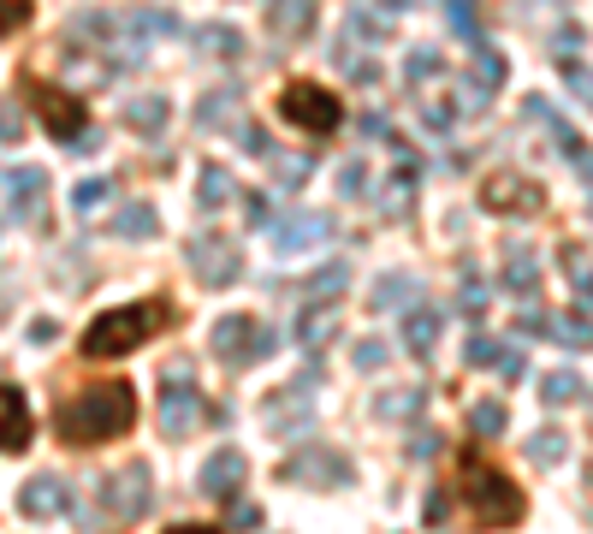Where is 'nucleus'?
<instances>
[{"instance_id":"0eeeda50","label":"nucleus","mask_w":593,"mask_h":534,"mask_svg":"<svg viewBox=\"0 0 593 534\" xmlns=\"http://www.w3.org/2000/svg\"><path fill=\"white\" fill-rule=\"evenodd\" d=\"M24 95H31V107L42 113V125H48V137H60V143H71L78 149L83 137V125H90V113H83V101L71 95V90H60V83H42V78H31L24 83Z\"/></svg>"},{"instance_id":"473e14b6","label":"nucleus","mask_w":593,"mask_h":534,"mask_svg":"<svg viewBox=\"0 0 593 534\" xmlns=\"http://www.w3.org/2000/svg\"><path fill=\"white\" fill-rule=\"evenodd\" d=\"M504 285H511L516 297H534V285H540V268H534V255H528V250H523V255L511 250V268H504Z\"/></svg>"},{"instance_id":"dca6fc26","label":"nucleus","mask_w":593,"mask_h":534,"mask_svg":"<svg viewBox=\"0 0 593 534\" xmlns=\"http://www.w3.org/2000/svg\"><path fill=\"white\" fill-rule=\"evenodd\" d=\"M196 132H226V125H238L243 120V90L238 83H220V90H208L196 101Z\"/></svg>"},{"instance_id":"ddd939ff","label":"nucleus","mask_w":593,"mask_h":534,"mask_svg":"<svg viewBox=\"0 0 593 534\" xmlns=\"http://www.w3.org/2000/svg\"><path fill=\"white\" fill-rule=\"evenodd\" d=\"M7 202H12V220H24L31 226L42 208H48V172H36V167H12L7 179Z\"/></svg>"},{"instance_id":"412c9836","label":"nucleus","mask_w":593,"mask_h":534,"mask_svg":"<svg viewBox=\"0 0 593 534\" xmlns=\"http://www.w3.org/2000/svg\"><path fill=\"white\" fill-rule=\"evenodd\" d=\"M315 12H321V0H273V7H267V24H273L285 42H303V36L315 31Z\"/></svg>"},{"instance_id":"f8f14e48","label":"nucleus","mask_w":593,"mask_h":534,"mask_svg":"<svg viewBox=\"0 0 593 534\" xmlns=\"http://www.w3.org/2000/svg\"><path fill=\"white\" fill-rule=\"evenodd\" d=\"M71 504V487L60 475H31V481L19 487V511L31 516V523H48V516H66Z\"/></svg>"},{"instance_id":"a18cd8bd","label":"nucleus","mask_w":593,"mask_h":534,"mask_svg":"<svg viewBox=\"0 0 593 534\" xmlns=\"http://www.w3.org/2000/svg\"><path fill=\"white\" fill-rule=\"evenodd\" d=\"M226 523H231V529H262V504L238 499V504H231V511H226Z\"/></svg>"},{"instance_id":"5701e85b","label":"nucleus","mask_w":593,"mask_h":534,"mask_svg":"<svg viewBox=\"0 0 593 534\" xmlns=\"http://www.w3.org/2000/svg\"><path fill=\"white\" fill-rule=\"evenodd\" d=\"M440 327H445V315L427 309V303H415V309L403 315V344H410L415 356H433V344H440Z\"/></svg>"},{"instance_id":"603ef678","label":"nucleus","mask_w":593,"mask_h":534,"mask_svg":"<svg viewBox=\"0 0 593 534\" xmlns=\"http://www.w3.org/2000/svg\"><path fill=\"white\" fill-rule=\"evenodd\" d=\"M433 452H440V434H433V428H427V434H415V440H410V457H415V464H427Z\"/></svg>"},{"instance_id":"8fccbe9b","label":"nucleus","mask_w":593,"mask_h":534,"mask_svg":"<svg viewBox=\"0 0 593 534\" xmlns=\"http://www.w3.org/2000/svg\"><path fill=\"white\" fill-rule=\"evenodd\" d=\"M344 31H351L356 42H380L386 31H374V19H368V12H351V19H344Z\"/></svg>"},{"instance_id":"f704fd0d","label":"nucleus","mask_w":593,"mask_h":534,"mask_svg":"<svg viewBox=\"0 0 593 534\" xmlns=\"http://www.w3.org/2000/svg\"><path fill=\"white\" fill-rule=\"evenodd\" d=\"M440 71H445V60L433 48H410V60H403V78L410 83H427V78H440Z\"/></svg>"},{"instance_id":"4468645a","label":"nucleus","mask_w":593,"mask_h":534,"mask_svg":"<svg viewBox=\"0 0 593 534\" xmlns=\"http://www.w3.org/2000/svg\"><path fill=\"white\" fill-rule=\"evenodd\" d=\"M267 232H273V250L280 255H297V250H315L321 238H332V220L327 214H285V220H273Z\"/></svg>"},{"instance_id":"4d7b16f0","label":"nucleus","mask_w":593,"mask_h":534,"mask_svg":"<svg viewBox=\"0 0 593 534\" xmlns=\"http://www.w3.org/2000/svg\"><path fill=\"white\" fill-rule=\"evenodd\" d=\"M575 161H582V179L593 184V155H575Z\"/></svg>"},{"instance_id":"37998d69","label":"nucleus","mask_w":593,"mask_h":534,"mask_svg":"<svg viewBox=\"0 0 593 534\" xmlns=\"http://www.w3.org/2000/svg\"><path fill=\"white\" fill-rule=\"evenodd\" d=\"M339 191H344V196H363V191H368V167H363V161H344V167H339Z\"/></svg>"},{"instance_id":"5fc2aeb1","label":"nucleus","mask_w":593,"mask_h":534,"mask_svg":"<svg viewBox=\"0 0 593 534\" xmlns=\"http://www.w3.org/2000/svg\"><path fill=\"white\" fill-rule=\"evenodd\" d=\"M575 292H582L588 309H593V268H575Z\"/></svg>"},{"instance_id":"864d4df0","label":"nucleus","mask_w":593,"mask_h":534,"mask_svg":"<svg viewBox=\"0 0 593 534\" xmlns=\"http://www.w3.org/2000/svg\"><path fill=\"white\" fill-rule=\"evenodd\" d=\"M422 516H427L433 529H440V523H445V493H427V504H422Z\"/></svg>"},{"instance_id":"79ce46f5","label":"nucleus","mask_w":593,"mask_h":534,"mask_svg":"<svg viewBox=\"0 0 593 534\" xmlns=\"http://www.w3.org/2000/svg\"><path fill=\"white\" fill-rule=\"evenodd\" d=\"M493 374H499V380H523V374H528V356H523V351H511V344H499Z\"/></svg>"},{"instance_id":"3c124183","label":"nucleus","mask_w":593,"mask_h":534,"mask_svg":"<svg viewBox=\"0 0 593 534\" xmlns=\"http://www.w3.org/2000/svg\"><path fill=\"white\" fill-rule=\"evenodd\" d=\"M546 327H552V315H546V309H528V315H516V333H528V339H540Z\"/></svg>"},{"instance_id":"6e6d98bb","label":"nucleus","mask_w":593,"mask_h":534,"mask_svg":"<svg viewBox=\"0 0 593 534\" xmlns=\"http://www.w3.org/2000/svg\"><path fill=\"white\" fill-rule=\"evenodd\" d=\"M167 534H214V529H202V523H184V529H167Z\"/></svg>"},{"instance_id":"9d476101","label":"nucleus","mask_w":593,"mask_h":534,"mask_svg":"<svg viewBox=\"0 0 593 534\" xmlns=\"http://www.w3.org/2000/svg\"><path fill=\"white\" fill-rule=\"evenodd\" d=\"M202 422H208V398L196 393V380L167 374V386H161V434L184 440V434H196Z\"/></svg>"},{"instance_id":"2f4dec72","label":"nucleus","mask_w":593,"mask_h":534,"mask_svg":"<svg viewBox=\"0 0 593 534\" xmlns=\"http://www.w3.org/2000/svg\"><path fill=\"white\" fill-rule=\"evenodd\" d=\"M563 452H570V440H563L558 428H540V434L528 440V457H534V464H540V469H552V464H563Z\"/></svg>"},{"instance_id":"9b49d317","label":"nucleus","mask_w":593,"mask_h":534,"mask_svg":"<svg viewBox=\"0 0 593 534\" xmlns=\"http://www.w3.org/2000/svg\"><path fill=\"white\" fill-rule=\"evenodd\" d=\"M546 202V191L523 172H487L481 179V208L487 214H534Z\"/></svg>"},{"instance_id":"4be33fe9","label":"nucleus","mask_w":593,"mask_h":534,"mask_svg":"<svg viewBox=\"0 0 593 534\" xmlns=\"http://www.w3.org/2000/svg\"><path fill=\"white\" fill-rule=\"evenodd\" d=\"M427 410V386H392V393L374 398V416L380 422H415Z\"/></svg>"},{"instance_id":"e433bc0d","label":"nucleus","mask_w":593,"mask_h":534,"mask_svg":"<svg viewBox=\"0 0 593 534\" xmlns=\"http://www.w3.org/2000/svg\"><path fill=\"white\" fill-rule=\"evenodd\" d=\"M386 356H392V351H386V339H356V344H351V363L363 368V374L386 368Z\"/></svg>"},{"instance_id":"c03bdc74","label":"nucleus","mask_w":593,"mask_h":534,"mask_svg":"<svg viewBox=\"0 0 593 534\" xmlns=\"http://www.w3.org/2000/svg\"><path fill=\"white\" fill-rule=\"evenodd\" d=\"M231 132H238V143H243V149H250V155H267V132H262V125H255V120H238V125H231Z\"/></svg>"},{"instance_id":"20e7f679","label":"nucleus","mask_w":593,"mask_h":534,"mask_svg":"<svg viewBox=\"0 0 593 534\" xmlns=\"http://www.w3.org/2000/svg\"><path fill=\"white\" fill-rule=\"evenodd\" d=\"M149 499H155V481H149V469L142 464H125V469H113L107 481L95 487V511H78V529L83 534H113V529H125V523H137L142 511H149Z\"/></svg>"},{"instance_id":"1a4fd4ad","label":"nucleus","mask_w":593,"mask_h":534,"mask_svg":"<svg viewBox=\"0 0 593 534\" xmlns=\"http://www.w3.org/2000/svg\"><path fill=\"white\" fill-rule=\"evenodd\" d=\"M280 481H292V487H351L356 469H351V457H344V452L309 445V452L280 457Z\"/></svg>"},{"instance_id":"aec40b11","label":"nucleus","mask_w":593,"mask_h":534,"mask_svg":"<svg viewBox=\"0 0 593 534\" xmlns=\"http://www.w3.org/2000/svg\"><path fill=\"white\" fill-rule=\"evenodd\" d=\"M332 333H339V315H332L327 303H309V309L297 315V327H292V339H297L309 356H321L327 344H332Z\"/></svg>"},{"instance_id":"de8ad7c7","label":"nucleus","mask_w":593,"mask_h":534,"mask_svg":"<svg viewBox=\"0 0 593 534\" xmlns=\"http://www.w3.org/2000/svg\"><path fill=\"white\" fill-rule=\"evenodd\" d=\"M243 214H250V226H262V232H267L273 220H280V214H273V202H267V196H243Z\"/></svg>"},{"instance_id":"a878e982","label":"nucleus","mask_w":593,"mask_h":534,"mask_svg":"<svg viewBox=\"0 0 593 534\" xmlns=\"http://www.w3.org/2000/svg\"><path fill=\"white\" fill-rule=\"evenodd\" d=\"M125 125L142 137H161V125H167V95H137L132 107H125Z\"/></svg>"},{"instance_id":"a211bd4d","label":"nucleus","mask_w":593,"mask_h":534,"mask_svg":"<svg viewBox=\"0 0 593 534\" xmlns=\"http://www.w3.org/2000/svg\"><path fill=\"white\" fill-rule=\"evenodd\" d=\"M315 422V410H309V386L292 380L280 398H273V416H267V428L273 434H303V428Z\"/></svg>"},{"instance_id":"4c0bfd02","label":"nucleus","mask_w":593,"mask_h":534,"mask_svg":"<svg viewBox=\"0 0 593 534\" xmlns=\"http://www.w3.org/2000/svg\"><path fill=\"white\" fill-rule=\"evenodd\" d=\"M107 191H113L107 179H83L78 191H71V208H78V214H90V208H101V202H107Z\"/></svg>"},{"instance_id":"393cba45","label":"nucleus","mask_w":593,"mask_h":534,"mask_svg":"<svg viewBox=\"0 0 593 534\" xmlns=\"http://www.w3.org/2000/svg\"><path fill=\"white\" fill-rule=\"evenodd\" d=\"M558 344H570V351H588L593 344V315L588 309H570V315H552V327H546Z\"/></svg>"},{"instance_id":"09e8293b","label":"nucleus","mask_w":593,"mask_h":534,"mask_svg":"<svg viewBox=\"0 0 593 534\" xmlns=\"http://www.w3.org/2000/svg\"><path fill=\"white\" fill-rule=\"evenodd\" d=\"M19 137H24L19 107H12V101H0V143H19Z\"/></svg>"},{"instance_id":"6e6552de","label":"nucleus","mask_w":593,"mask_h":534,"mask_svg":"<svg viewBox=\"0 0 593 534\" xmlns=\"http://www.w3.org/2000/svg\"><path fill=\"white\" fill-rule=\"evenodd\" d=\"M184 262H191V273L208 285V292H226V285H238V273H243V250L226 232H196L184 243Z\"/></svg>"},{"instance_id":"c9c22d12","label":"nucleus","mask_w":593,"mask_h":534,"mask_svg":"<svg viewBox=\"0 0 593 534\" xmlns=\"http://www.w3.org/2000/svg\"><path fill=\"white\" fill-rule=\"evenodd\" d=\"M457 309L469 315V321H481V309H487V285L475 280V273H463V285H457Z\"/></svg>"},{"instance_id":"b1692460","label":"nucleus","mask_w":593,"mask_h":534,"mask_svg":"<svg viewBox=\"0 0 593 534\" xmlns=\"http://www.w3.org/2000/svg\"><path fill=\"white\" fill-rule=\"evenodd\" d=\"M155 226H161V220H155V208H149V202H125V208L113 214V226H107V232L137 243V238H155Z\"/></svg>"},{"instance_id":"f257e3e1","label":"nucleus","mask_w":593,"mask_h":534,"mask_svg":"<svg viewBox=\"0 0 593 534\" xmlns=\"http://www.w3.org/2000/svg\"><path fill=\"white\" fill-rule=\"evenodd\" d=\"M137 422V393L125 380H101L90 393L66 398L60 416H54V428H60L66 445H101V440H119L132 434Z\"/></svg>"},{"instance_id":"f03ea898","label":"nucleus","mask_w":593,"mask_h":534,"mask_svg":"<svg viewBox=\"0 0 593 534\" xmlns=\"http://www.w3.org/2000/svg\"><path fill=\"white\" fill-rule=\"evenodd\" d=\"M457 487H463V504H469V523L475 529H511V523H523V487L511 481L504 469H493L481 452H463V464H457Z\"/></svg>"},{"instance_id":"13d9d810","label":"nucleus","mask_w":593,"mask_h":534,"mask_svg":"<svg viewBox=\"0 0 593 534\" xmlns=\"http://www.w3.org/2000/svg\"><path fill=\"white\" fill-rule=\"evenodd\" d=\"M380 7H386V12H403V7H415V0H380Z\"/></svg>"},{"instance_id":"ea45409f","label":"nucleus","mask_w":593,"mask_h":534,"mask_svg":"<svg viewBox=\"0 0 593 534\" xmlns=\"http://www.w3.org/2000/svg\"><path fill=\"white\" fill-rule=\"evenodd\" d=\"M31 24V0H0V36L24 31Z\"/></svg>"},{"instance_id":"c756f323","label":"nucleus","mask_w":593,"mask_h":534,"mask_svg":"<svg viewBox=\"0 0 593 534\" xmlns=\"http://www.w3.org/2000/svg\"><path fill=\"white\" fill-rule=\"evenodd\" d=\"M504 422H511V416H504V404H499V398L469 404V428H475L481 440H499V434H504Z\"/></svg>"},{"instance_id":"2eb2a0df","label":"nucleus","mask_w":593,"mask_h":534,"mask_svg":"<svg viewBox=\"0 0 593 534\" xmlns=\"http://www.w3.org/2000/svg\"><path fill=\"white\" fill-rule=\"evenodd\" d=\"M243 475H250V464H243V452H231V445H220V452H214L208 464H202L196 487H202V493H214V499H238Z\"/></svg>"},{"instance_id":"39448f33","label":"nucleus","mask_w":593,"mask_h":534,"mask_svg":"<svg viewBox=\"0 0 593 534\" xmlns=\"http://www.w3.org/2000/svg\"><path fill=\"white\" fill-rule=\"evenodd\" d=\"M280 120L297 125V132H309V137H332V132L344 125V107H339V95H332L327 83L292 78V83L280 90Z\"/></svg>"},{"instance_id":"423d86ee","label":"nucleus","mask_w":593,"mask_h":534,"mask_svg":"<svg viewBox=\"0 0 593 534\" xmlns=\"http://www.w3.org/2000/svg\"><path fill=\"white\" fill-rule=\"evenodd\" d=\"M273 344H280V333H273V327H255V315H220V321H214V356L231 363V368L262 363Z\"/></svg>"},{"instance_id":"a19ab883","label":"nucleus","mask_w":593,"mask_h":534,"mask_svg":"<svg viewBox=\"0 0 593 534\" xmlns=\"http://www.w3.org/2000/svg\"><path fill=\"white\" fill-rule=\"evenodd\" d=\"M463 363H469V368H493V363H499V344L487 339V333H475L469 351H463Z\"/></svg>"},{"instance_id":"58836bf2","label":"nucleus","mask_w":593,"mask_h":534,"mask_svg":"<svg viewBox=\"0 0 593 534\" xmlns=\"http://www.w3.org/2000/svg\"><path fill=\"white\" fill-rule=\"evenodd\" d=\"M445 7H452V31H457L463 42L481 36V24H475V0H445Z\"/></svg>"},{"instance_id":"f3484780","label":"nucleus","mask_w":593,"mask_h":534,"mask_svg":"<svg viewBox=\"0 0 593 534\" xmlns=\"http://www.w3.org/2000/svg\"><path fill=\"white\" fill-rule=\"evenodd\" d=\"M31 445V404L19 386H0V452H24Z\"/></svg>"},{"instance_id":"72a5a7b5","label":"nucleus","mask_w":593,"mask_h":534,"mask_svg":"<svg viewBox=\"0 0 593 534\" xmlns=\"http://www.w3.org/2000/svg\"><path fill=\"white\" fill-rule=\"evenodd\" d=\"M540 393H546V404H552V410H558V404H575V398H582V374H575V368H558V374H546Z\"/></svg>"},{"instance_id":"bb28decb","label":"nucleus","mask_w":593,"mask_h":534,"mask_svg":"<svg viewBox=\"0 0 593 534\" xmlns=\"http://www.w3.org/2000/svg\"><path fill=\"white\" fill-rule=\"evenodd\" d=\"M191 36H196L202 54H214V60H238L243 54V36L231 31V24H202V31H191Z\"/></svg>"},{"instance_id":"6ab92c4d","label":"nucleus","mask_w":593,"mask_h":534,"mask_svg":"<svg viewBox=\"0 0 593 534\" xmlns=\"http://www.w3.org/2000/svg\"><path fill=\"white\" fill-rule=\"evenodd\" d=\"M368 303H374V315L415 309V303H422V280H415V273H380V280H374V292H368Z\"/></svg>"},{"instance_id":"7c9ffc66","label":"nucleus","mask_w":593,"mask_h":534,"mask_svg":"<svg viewBox=\"0 0 593 534\" xmlns=\"http://www.w3.org/2000/svg\"><path fill=\"white\" fill-rule=\"evenodd\" d=\"M309 172H315V155H280V161H273V184H280V191H303Z\"/></svg>"},{"instance_id":"c85d7f7f","label":"nucleus","mask_w":593,"mask_h":534,"mask_svg":"<svg viewBox=\"0 0 593 534\" xmlns=\"http://www.w3.org/2000/svg\"><path fill=\"white\" fill-rule=\"evenodd\" d=\"M196 202L202 208H220V202H231V172L226 167H202V179H196Z\"/></svg>"},{"instance_id":"cd10ccee","label":"nucleus","mask_w":593,"mask_h":534,"mask_svg":"<svg viewBox=\"0 0 593 534\" xmlns=\"http://www.w3.org/2000/svg\"><path fill=\"white\" fill-rule=\"evenodd\" d=\"M344 292H351V268H344V262H327V268L309 273V297L315 303H339Z\"/></svg>"},{"instance_id":"7ed1b4c3","label":"nucleus","mask_w":593,"mask_h":534,"mask_svg":"<svg viewBox=\"0 0 593 534\" xmlns=\"http://www.w3.org/2000/svg\"><path fill=\"white\" fill-rule=\"evenodd\" d=\"M167 327H172V303H167V297L125 303V309H107V315H95V327L78 339V351L90 356V363H107V356H125V351H137L142 339L167 333Z\"/></svg>"},{"instance_id":"49530a36","label":"nucleus","mask_w":593,"mask_h":534,"mask_svg":"<svg viewBox=\"0 0 593 534\" xmlns=\"http://www.w3.org/2000/svg\"><path fill=\"white\" fill-rule=\"evenodd\" d=\"M137 31H149V36H172V31H179V19H172V12H137Z\"/></svg>"}]
</instances>
